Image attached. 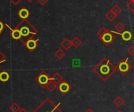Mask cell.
<instances>
[{"label": "cell", "instance_id": "obj_22", "mask_svg": "<svg viewBox=\"0 0 134 112\" xmlns=\"http://www.w3.org/2000/svg\"><path fill=\"white\" fill-rule=\"evenodd\" d=\"M9 2L12 4H13L14 5H18L21 2V0H9Z\"/></svg>", "mask_w": 134, "mask_h": 112}, {"label": "cell", "instance_id": "obj_8", "mask_svg": "<svg viewBox=\"0 0 134 112\" xmlns=\"http://www.w3.org/2000/svg\"><path fill=\"white\" fill-rule=\"evenodd\" d=\"M5 27H7L10 30V36H11V38H13L14 40H20L21 39V33L17 28H16V27L12 28L8 24H5Z\"/></svg>", "mask_w": 134, "mask_h": 112}, {"label": "cell", "instance_id": "obj_18", "mask_svg": "<svg viewBox=\"0 0 134 112\" xmlns=\"http://www.w3.org/2000/svg\"><path fill=\"white\" fill-rule=\"evenodd\" d=\"M61 46L64 48V49H68L69 48H70V46H71V42L68 40V39H65V40H64L62 42H61Z\"/></svg>", "mask_w": 134, "mask_h": 112}, {"label": "cell", "instance_id": "obj_27", "mask_svg": "<svg viewBox=\"0 0 134 112\" xmlns=\"http://www.w3.org/2000/svg\"><path fill=\"white\" fill-rule=\"evenodd\" d=\"M26 1H27V2H29V3H31V2H33L34 0H26Z\"/></svg>", "mask_w": 134, "mask_h": 112}, {"label": "cell", "instance_id": "obj_1", "mask_svg": "<svg viewBox=\"0 0 134 112\" xmlns=\"http://www.w3.org/2000/svg\"><path fill=\"white\" fill-rule=\"evenodd\" d=\"M15 27L17 28L21 33L20 41L22 42V43H24L29 38H34L35 35H37L38 32V29L35 28L27 19H22Z\"/></svg>", "mask_w": 134, "mask_h": 112}, {"label": "cell", "instance_id": "obj_6", "mask_svg": "<svg viewBox=\"0 0 134 112\" xmlns=\"http://www.w3.org/2000/svg\"><path fill=\"white\" fill-rule=\"evenodd\" d=\"M117 68L119 69V71L122 75H126V74L131 69V65L129 64L128 59H125V60H122V61L118 64Z\"/></svg>", "mask_w": 134, "mask_h": 112}, {"label": "cell", "instance_id": "obj_10", "mask_svg": "<svg viewBox=\"0 0 134 112\" xmlns=\"http://www.w3.org/2000/svg\"><path fill=\"white\" fill-rule=\"evenodd\" d=\"M50 80H52L57 86H58L63 81V78L59 73L56 72L52 77H50Z\"/></svg>", "mask_w": 134, "mask_h": 112}, {"label": "cell", "instance_id": "obj_14", "mask_svg": "<svg viewBox=\"0 0 134 112\" xmlns=\"http://www.w3.org/2000/svg\"><path fill=\"white\" fill-rule=\"evenodd\" d=\"M46 88L47 89L48 91H49V92H53V91L56 89V88H57V86L52 80H50V81L49 82V83L46 85Z\"/></svg>", "mask_w": 134, "mask_h": 112}, {"label": "cell", "instance_id": "obj_25", "mask_svg": "<svg viewBox=\"0 0 134 112\" xmlns=\"http://www.w3.org/2000/svg\"><path fill=\"white\" fill-rule=\"evenodd\" d=\"M86 112H95L93 110H92L91 108H89V109H87L86 111Z\"/></svg>", "mask_w": 134, "mask_h": 112}, {"label": "cell", "instance_id": "obj_24", "mask_svg": "<svg viewBox=\"0 0 134 112\" xmlns=\"http://www.w3.org/2000/svg\"><path fill=\"white\" fill-rule=\"evenodd\" d=\"M128 52H129L131 55H134V47H131V48L128 50Z\"/></svg>", "mask_w": 134, "mask_h": 112}, {"label": "cell", "instance_id": "obj_4", "mask_svg": "<svg viewBox=\"0 0 134 112\" xmlns=\"http://www.w3.org/2000/svg\"><path fill=\"white\" fill-rule=\"evenodd\" d=\"M35 81L42 88H46V85L49 83V82L50 81V77L49 76V75L45 71H41L35 79Z\"/></svg>", "mask_w": 134, "mask_h": 112}, {"label": "cell", "instance_id": "obj_20", "mask_svg": "<svg viewBox=\"0 0 134 112\" xmlns=\"http://www.w3.org/2000/svg\"><path fill=\"white\" fill-rule=\"evenodd\" d=\"M72 44H73L75 47H78V46H79V45H80V41L78 40V39H75V40L72 42Z\"/></svg>", "mask_w": 134, "mask_h": 112}, {"label": "cell", "instance_id": "obj_7", "mask_svg": "<svg viewBox=\"0 0 134 112\" xmlns=\"http://www.w3.org/2000/svg\"><path fill=\"white\" fill-rule=\"evenodd\" d=\"M57 89L58 90L63 94V95H65L67 94L71 89V86H70V84L66 82V81H62L58 86H57Z\"/></svg>", "mask_w": 134, "mask_h": 112}, {"label": "cell", "instance_id": "obj_12", "mask_svg": "<svg viewBox=\"0 0 134 112\" xmlns=\"http://www.w3.org/2000/svg\"><path fill=\"white\" fill-rule=\"evenodd\" d=\"M102 40H103V42L105 44H110L112 42V40H113V36L111 34H109V33H106V34H104L103 35Z\"/></svg>", "mask_w": 134, "mask_h": 112}, {"label": "cell", "instance_id": "obj_2", "mask_svg": "<svg viewBox=\"0 0 134 112\" xmlns=\"http://www.w3.org/2000/svg\"><path fill=\"white\" fill-rule=\"evenodd\" d=\"M115 68L107 59H104L97 67L94 68V71L104 81H107L115 72Z\"/></svg>", "mask_w": 134, "mask_h": 112}, {"label": "cell", "instance_id": "obj_13", "mask_svg": "<svg viewBox=\"0 0 134 112\" xmlns=\"http://www.w3.org/2000/svg\"><path fill=\"white\" fill-rule=\"evenodd\" d=\"M113 103H114V104H115L117 108H121L122 106L124 105L125 100H124L121 97H116V98L114 100Z\"/></svg>", "mask_w": 134, "mask_h": 112}, {"label": "cell", "instance_id": "obj_17", "mask_svg": "<svg viewBox=\"0 0 134 112\" xmlns=\"http://www.w3.org/2000/svg\"><path fill=\"white\" fill-rule=\"evenodd\" d=\"M122 37L125 41H129V40H130L132 35H131V33L130 31H124L122 34Z\"/></svg>", "mask_w": 134, "mask_h": 112}, {"label": "cell", "instance_id": "obj_19", "mask_svg": "<svg viewBox=\"0 0 134 112\" xmlns=\"http://www.w3.org/2000/svg\"><path fill=\"white\" fill-rule=\"evenodd\" d=\"M5 61V54L0 50V64L2 63H4Z\"/></svg>", "mask_w": 134, "mask_h": 112}, {"label": "cell", "instance_id": "obj_11", "mask_svg": "<svg viewBox=\"0 0 134 112\" xmlns=\"http://www.w3.org/2000/svg\"><path fill=\"white\" fill-rule=\"evenodd\" d=\"M9 74L5 71H2L0 72V82H6L9 80Z\"/></svg>", "mask_w": 134, "mask_h": 112}, {"label": "cell", "instance_id": "obj_29", "mask_svg": "<svg viewBox=\"0 0 134 112\" xmlns=\"http://www.w3.org/2000/svg\"><path fill=\"white\" fill-rule=\"evenodd\" d=\"M2 31H0V35H1V34H2Z\"/></svg>", "mask_w": 134, "mask_h": 112}, {"label": "cell", "instance_id": "obj_21", "mask_svg": "<svg viewBox=\"0 0 134 112\" xmlns=\"http://www.w3.org/2000/svg\"><path fill=\"white\" fill-rule=\"evenodd\" d=\"M5 24L0 20V31H3V30H4V28H5Z\"/></svg>", "mask_w": 134, "mask_h": 112}, {"label": "cell", "instance_id": "obj_9", "mask_svg": "<svg viewBox=\"0 0 134 112\" xmlns=\"http://www.w3.org/2000/svg\"><path fill=\"white\" fill-rule=\"evenodd\" d=\"M31 15V13L26 7H22L18 12H17V16L22 20V19H27L29 16Z\"/></svg>", "mask_w": 134, "mask_h": 112}, {"label": "cell", "instance_id": "obj_15", "mask_svg": "<svg viewBox=\"0 0 134 112\" xmlns=\"http://www.w3.org/2000/svg\"><path fill=\"white\" fill-rule=\"evenodd\" d=\"M20 107L18 104L16 103H13L10 107H9V110L11 112H18L20 110Z\"/></svg>", "mask_w": 134, "mask_h": 112}, {"label": "cell", "instance_id": "obj_26", "mask_svg": "<svg viewBox=\"0 0 134 112\" xmlns=\"http://www.w3.org/2000/svg\"><path fill=\"white\" fill-rule=\"evenodd\" d=\"M18 112H27L25 109H24V108H20V110Z\"/></svg>", "mask_w": 134, "mask_h": 112}, {"label": "cell", "instance_id": "obj_3", "mask_svg": "<svg viewBox=\"0 0 134 112\" xmlns=\"http://www.w3.org/2000/svg\"><path fill=\"white\" fill-rule=\"evenodd\" d=\"M60 103L56 104L49 98L45 99L33 112H63L60 108Z\"/></svg>", "mask_w": 134, "mask_h": 112}, {"label": "cell", "instance_id": "obj_30", "mask_svg": "<svg viewBox=\"0 0 134 112\" xmlns=\"http://www.w3.org/2000/svg\"><path fill=\"white\" fill-rule=\"evenodd\" d=\"M117 112H122V111H117Z\"/></svg>", "mask_w": 134, "mask_h": 112}, {"label": "cell", "instance_id": "obj_5", "mask_svg": "<svg viewBox=\"0 0 134 112\" xmlns=\"http://www.w3.org/2000/svg\"><path fill=\"white\" fill-rule=\"evenodd\" d=\"M23 44L29 51L33 52L38 46V39H35L34 38H29L27 41H25Z\"/></svg>", "mask_w": 134, "mask_h": 112}, {"label": "cell", "instance_id": "obj_28", "mask_svg": "<svg viewBox=\"0 0 134 112\" xmlns=\"http://www.w3.org/2000/svg\"><path fill=\"white\" fill-rule=\"evenodd\" d=\"M133 87H134V82H133Z\"/></svg>", "mask_w": 134, "mask_h": 112}, {"label": "cell", "instance_id": "obj_23", "mask_svg": "<svg viewBox=\"0 0 134 112\" xmlns=\"http://www.w3.org/2000/svg\"><path fill=\"white\" fill-rule=\"evenodd\" d=\"M37 2H38V4H39V5H46V3L48 2V0H37Z\"/></svg>", "mask_w": 134, "mask_h": 112}, {"label": "cell", "instance_id": "obj_16", "mask_svg": "<svg viewBox=\"0 0 134 112\" xmlns=\"http://www.w3.org/2000/svg\"><path fill=\"white\" fill-rule=\"evenodd\" d=\"M55 56H56V57H57V59L61 60V59L65 56V53H64L62 49H57V52L55 53Z\"/></svg>", "mask_w": 134, "mask_h": 112}]
</instances>
